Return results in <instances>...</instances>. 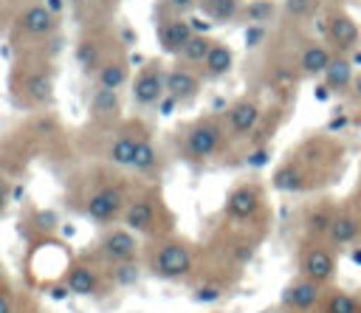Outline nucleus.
<instances>
[{"label": "nucleus", "instance_id": "obj_1", "mask_svg": "<svg viewBox=\"0 0 361 313\" xmlns=\"http://www.w3.org/2000/svg\"><path fill=\"white\" fill-rule=\"evenodd\" d=\"M338 248H333L327 240H302L299 254H296V268L299 276L313 279L324 288L336 285L338 276Z\"/></svg>", "mask_w": 361, "mask_h": 313}, {"label": "nucleus", "instance_id": "obj_2", "mask_svg": "<svg viewBox=\"0 0 361 313\" xmlns=\"http://www.w3.org/2000/svg\"><path fill=\"white\" fill-rule=\"evenodd\" d=\"M195 268V248L183 240H164L149 257V271L161 279H183Z\"/></svg>", "mask_w": 361, "mask_h": 313}, {"label": "nucleus", "instance_id": "obj_3", "mask_svg": "<svg viewBox=\"0 0 361 313\" xmlns=\"http://www.w3.org/2000/svg\"><path fill=\"white\" fill-rule=\"evenodd\" d=\"M226 124L217 118H200L189 127V133L183 135V152L192 161H209L223 149L226 141Z\"/></svg>", "mask_w": 361, "mask_h": 313}, {"label": "nucleus", "instance_id": "obj_4", "mask_svg": "<svg viewBox=\"0 0 361 313\" xmlns=\"http://www.w3.org/2000/svg\"><path fill=\"white\" fill-rule=\"evenodd\" d=\"M322 31H324V45L333 54H353L361 45V25L344 8H330L324 14Z\"/></svg>", "mask_w": 361, "mask_h": 313}, {"label": "nucleus", "instance_id": "obj_5", "mask_svg": "<svg viewBox=\"0 0 361 313\" xmlns=\"http://www.w3.org/2000/svg\"><path fill=\"white\" fill-rule=\"evenodd\" d=\"M324 293H327L324 285H319L313 279H305V276H296L285 285V290L279 296V307L285 313H319L322 302H324Z\"/></svg>", "mask_w": 361, "mask_h": 313}, {"label": "nucleus", "instance_id": "obj_6", "mask_svg": "<svg viewBox=\"0 0 361 313\" xmlns=\"http://www.w3.org/2000/svg\"><path fill=\"white\" fill-rule=\"evenodd\" d=\"M327 243L338 251H353L361 245V206H355V203L338 206V214L330 226Z\"/></svg>", "mask_w": 361, "mask_h": 313}, {"label": "nucleus", "instance_id": "obj_7", "mask_svg": "<svg viewBox=\"0 0 361 313\" xmlns=\"http://www.w3.org/2000/svg\"><path fill=\"white\" fill-rule=\"evenodd\" d=\"M226 217L231 223H254L262 214V189L257 183H240L228 192L226 206H223Z\"/></svg>", "mask_w": 361, "mask_h": 313}, {"label": "nucleus", "instance_id": "obj_8", "mask_svg": "<svg viewBox=\"0 0 361 313\" xmlns=\"http://www.w3.org/2000/svg\"><path fill=\"white\" fill-rule=\"evenodd\" d=\"M124 192L118 186H102L96 189L85 203V217L96 226H110L124 214Z\"/></svg>", "mask_w": 361, "mask_h": 313}, {"label": "nucleus", "instance_id": "obj_9", "mask_svg": "<svg viewBox=\"0 0 361 313\" xmlns=\"http://www.w3.org/2000/svg\"><path fill=\"white\" fill-rule=\"evenodd\" d=\"M99 257L107 259L110 265L116 262H133L138 257V243L127 226H113L102 234L99 240Z\"/></svg>", "mask_w": 361, "mask_h": 313}, {"label": "nucleus", "instance_id": "obj_10", "mask_svg": "<svg viewBox=\"0 0 361 313\" xmlns=\"http://www.w3.org/2000/svg\"><path fill=\"white\" fill-rule=\"evenodd\" d=\"M262 121V107L257 99H237L226 113V133L231 138H248Z\"/></svg>", "mask_w": 361, "mask_h": 313}, {"label": "nucleus", "instance_id": "obj_11", "mask_svg": "<svg viewBox=\"0 0 361 313\" xmlns=\"http://www.w3.org/2000/svg\"><path fill=\"white\" fill-rule=\"evenodd\" d=\"M166 96V70L161 65L144 68L133 82V102L138 107H152Z\"/></svg>", "mask_w": 361, "mask_h": 313}, {"label": "nucleus", "instance_id": "obj_12", "mask_svg": "<svg viewBox=\"0 0 361 313\" xmlns=\"http://www.w3.org/2000/svg\"><path fill=\"white\" fill-rule=\"evenodd\" d=\"M338 206L336 200H316L307 206V211L302 214V240H327L330 234V226L338 214Z\"/></svg>", "mask_w": 361, "mask_h": 313}, {"label": "nucleus", "instance_id": "obj_13", "mask_svg": "<svg viewBox=\"0 0 361 313\" xmlns=\"http://www.w3.org/2000/svg\"><path fill=\"white\" fill-rule=\"evenodd\" d=\"M313 183H316L313 166H307L299 158H290V161L279 164L276 172H274V186L279 192H305V189H313Z\"/></svg>", "mask_w": 361, "mask_h": 313}, {"label": "nucleus", "instance_id": "obj_14", "mask_svg": "<svg viewBox=\"0 0 361 313\" xmlns=\"http://www.w3.org/2000/svg\"><path fill=\"white\" fill-rule=\"evenodd\" d=\"M353 79H355V70H353V59H350V54H333L327 70L322 73V85H324V90H327V93H336V96L350 93Z\"/></svg>", "mask_w": 361, "mask_h": 313}, {"label": "nucleus", "instance_id": "obj_15", "mask_svg": "<svg viewBox=\"0 0 361 313\" xmlns=\"http://www.w3.org/2000/svg\"><path fill=\"white\" fill-rule=\"evenodd\" d=\"M192 37H195V28L183 17H169L158 25V45L166 54H180Z\"/></svg>", "mask_w": 361, "mask_h": 313}, {"label": "nucleus", "instance_id": "obj_16", "mask_svg": "<svg viewBox=\"0 0 361 313\" xmlns=\"http://www.w3.org/2000/svg\"><path fill=\"white\" fill-rule=\"evenodd\" d=\"M330 59H333V51L324 42H305L299 48V54H296V70L302 76L313 79V76H322L327 70Z\"/></svg>", "mask_w": 361, "mask_h": 313}, {"label": "nucleus", "instance_id": "obj_17", "mask_svg": "<svg viewBox=\"0 0 361 313\" xmlns=\"http://www.w3.org/2000/svg\"><path fill=\"white\" fill-rule=\"evenodd\" d=\"M200 90V76L189 70V65H178L166 70V96L175 102H189Z\"/></svg>", "mask_w": 361, "mask_h": 313}, {"label": "nucleus", "instance_id": "obj_18", "mask_svg": "<svg viewBox=\"0 0 361 313\" xmlns=\"http://www.w3.org/2000/svg\"><path fill=\"white\" fill-rule=\"evenodd\" d=\"M56 11L48 8V6H28L23 14H20V28L31 37H48L56 31Z\"/></svg>", "mask_w": 361, "mask_h": 313}, {"label": "nucleus", "instance_id": "obj_19", "mask_svg": "<svg viewBox=\"0 0 361 313\" xmlns=\"http://www.w3.org/2000/svg\"><path fill=\"white\" fill-rule=\"evenodd\" d=\"M65 285L71 293L76 296H96L102 290V276L90 268V265H82V262H73L68 265L65 271Z\"/></svg>", "mask_w": 361, "mask_h": 313}, {"label": "nucleus", "instance_id": "obj_20", "mask_svg": "<svg viewBox=\"0 0 361 313\" xmlns=\"http://www.w3.org/2000/svg\"><path fill=\"white\" fill-rule=\"evenodd\" d=\"M155 214H158V209H155V203H152L149 197H135V200L124 209L121 220H124V226H127L130 231H141V234H144V231L152 228Z\"/></svg>", "mask_w": 361, "mask_h": 313}, {"label": "nucleus", "instance_id": "obj_21", "mask_svg": "<svg viewBox=\"0 0 361 313\" xmlns=\"http://www.w3.org/2000/svg\"><path fill=\"white\" fill-rule=\"evenodd\" d=\"M319 313H361V293L330 285Z\"/></svg>", "mask_w": 361, "mask_h": 313}, {"label": "nucleus", "instance_id": "obj_22", "mask_svg": "<svg viewBox=\"0 0 361 313\" xmlns=\"http://www.w3.org/2000/svg\"><path fill=\"white\" fill-rule=\"evenodd\" d=\"M138 138L141 135H130V133H121L110 141L107 147V158L116 164V166H133L135 161V152H138Z\"/></svg>", "mask_w": 361, "mask_h": 313}, {"label": "nucleus", "instance_id": "obj_23", "mask_svg": "<svg viewBox=\"0 0 361 313\" xmlns=\"http://www.w3.org/2000/svg\"><path fill=\"white\" fill-rule=\"evenodd\" d=\"M231 65H234V51L228 45H223V42H214L209 56H206V62H203V73L217 79V76H226L231 70Z\"/></svg>", "mask_w": 361, "mask_h": 313}, {"label": "nucleus", "instance_id": "obj_24", "mask_svg": "<svg viewBox=\"0 0 361 313\" xmlns=\"http://www.w3.org/2000/svg\"><path fill=\"white\" fill-rule=\"evenodd\" d=\"M96 82H99V87L118 90V87L127 82V62H124V59H107V62L99 68Z\"/></svg>", "mask_w": 361, "mask_h": 313}, {"label": "nucleus", "instance_id": "obj_25", "mask_svg": "<svg viewBox=\"0 0 361 313\" xmlns=\"http://www.w3.org/2000/svg\"><path fill=\"white\" fill-rule=\"evenodd\" d=\"M212 45H214V42H212L206 34H195L178 56L183 59V65H203L206 56H209V51H212Z\"/></svg>", "mask_w": 361, "mask_h": 313}, {"label": "nucleus", "instance_id": "obj_26", "mask_svg": "<svg viewBox=\"0 0 361 313\" xmlns=\"http://www.w3.org/2000/svg\"><path fill=\"white\" fill-rule=\"evenodd\" d=\"M25 96L31 99V102H37V104H45V102H51V96H54V82H51V76L48 73H31L28 79H25Z\"/></svg>", "mask_w": 361, "mask_h": 313}, {"label": "nucleus", "instance_id": "obj_27", "mask_svg": "<svg viewBox=\"0 0 361 313\" xmlns=\"http://www.w3.org/2000/svg\"><path fill=\"white\" fill-rule=\"evenodd\" d=\"M90 113L96 118H110L118 113V96L116 90H107V87H99L93 96H90Z\"/></svg>", "mask_w": 361, "mask_h": 313}, {"label": "nucleus", "instance_id": "obj_28", "mask_svg": "<svg viewBox=\"0 0 361 313\" xmlns=\"http://www.w3.org/2000/svg\"><path fill=\"white\" fill-rule=\"evenodd\" d=\"M155 166H158V152H155L152 141H149L147 135H141V138H138V152H135V161H133V166H130V169H135V172L147 175V172H152Z\"/></svg>", "mask_w": 361, "mask_h": 313}, {"label": "nucleus", "instance_id": "obj_29", "mask_svg": "<svg viewBox=\"0 0 361 313\" xmlns=\"http://www.w3.org/2000/svg\"><path fill=\"white\" fill-rule=\"evenodd\" d=\"M200 6L217 23H228L240 14V0H200Z\"/></svg>", "mask_w": 361, "mask_h": 313}, {"label": "nucleus", "instance_id": "obj_30", "mask_svg": "<svg viewBox=\"0 0 361 313\" xmlns=\"http://www.w3.org/2000/svg\"><path fill=\"white\" fill-rule=\"evenodd\" d=\"M107 276H110V282H113V285H118V288H130V285H135V282H138L141 268H138V262H135V259H133V262H116V265H110Z\"/></svg>", "mask_w": 361, "mask_h": 313}, {"label": "nucleus", "instance_id": "obj_31", "mask_svg": "<svg viewBox=\"0 0 361 313\" xmlns=\"http://www.w3.org/2000/svg\"><path fill=\"white\" fill-rule=\"evenodd\" d=\"M274 11H276V6L271 0H259V3H248L245 6V17L251 23H265V20L274 17Z\"/></svg>", "mask_w": 361, "mask_h": 313}, {"label": "nucleus", "instance_id": "obj_32", "mask_svg": "<svg viewBox=\"0 0 361 313\" xmlns=\"http://www.w3.org/2000/svg\"><path fill=\"white\" fill-rule=\"evenodd\" d=\"M282 8H285V14L290 20H305V17H310L316 11V0H285Z\"/></svg>", "mask_w": 361, "mask_h": 313}, {"label": "nucleus", "instance_id": "obj_33", "mask_svg": "<svg viewBox=\"0 0 361 313\" xmlns=\"http://www.w3.org/2000/svg\"><path fill=\"white\" fill-rule=\"evenodd\" d=\"M96 56H99V48H96V42H90V39H85V42L79 45V51H76V59H79L82 68H93V65H96Z\"/></svg>", "mask_w": 361, "mask_h": 313}, {"label": "nucleus", "instance_id": "obj_34", "mask_svg": "<svg viewBox=\"0 0 361 313\" xmlns=\"http://www.w3.org/2000/svg\"><path fill=\"white\" fill-rule=\"evenodd\" d=\"M220 296H223V290L217 285H200L195 290V302H217Z\"/></svg>", "mask_w": 361, "mask_h": 313}, {"label": "nucleus", "instance_id": "obj_35", "mask_svg": "<svg viewBox=\"0 0 361 313\" xmlns=\"http://www.w3.org/2000/svg\"><path fill=\"white\" fill-rule=\"evenodd\" d=\"M68 293H71V290H68V285H65V282H62V285H54V288H48V296H51L54 302H62V299H68Z\"/></svg>", "mask_w": 361, "mask_h": 313}, {"label": "nucleus", "instance_id": "obj_36", "mask_svg": "<svg viewBox=\"0 0 361 313\" xmlns=\"http://www.w3.org/2000/svg\"><path fill=\"white\" fill-rule=\"evenodd\" d=\"M197 0H166V6L172 8V11H178V14H183V11H189L192 6H195Z\"/></svg>", "mask_w": 361, "mask_h": 313}, {"label": "nucleus", "instance_id": "obj_37", "mask_svg": "<svg viewBox=\"0 0 361 313\" xmlns=\"http://www.w3.org/2000/svg\"><path fill=\"white\" fill-rule=\"evenodd\" d=\"M350 96H353V102H355V104H361V73H355L353 87H350Z\"/></svg>", "mask_w": 361, "mask_h": 313}, {"label": "nucleus", "instance_id": "obj_38", "mask_svg": "<svg viewBox=\"0 0 361 313\" xmlns=\"http://www.w3.org/2000/svg\"><path fill=\"white\" fill-rule=\"evenodd\" d=\"M0 313H14V310H11V299H8L6 293H0Z\"/></svg>", "mask_w": 361, "mask_h": 313}, {"label": "nucleus", "instance_id": "obj_39", "mask_svg": "<svg viewBox=\"0 0 361 313\" xmlns=\"http://www.w3.org/2000/svg\"><path fill=\"white\" fill-rule=\"evenodd\" d=\"M6 200H8V186L0 180V211L6 209Z\"/></svg>", "mask_w": 361, "mask_h": 313}, {"label": "nucleus", "instance_id": "obj_40", "mask_svg": "<svg viewBox=\"0 0 361 313\" xmlns=\"http://www.w3.org/2000/svg\"><path fill=\"white\" fill-rule=\"evenodd\" d=\"M68 3H73V6H79V3H82V0H68Z\"/></svg>", "mask_w": 361, "mask_h": 313}]
</instances>
